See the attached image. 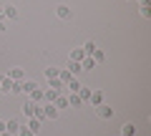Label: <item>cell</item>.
I'll use <instances>...</instances> for the list:
<instances>
[{"label": "cell", "instance_id": "6da1fadb", "mask_svg": "<svg viewBox=\"0 0 151 136\" xmlns=\"http://www.w3.org/2000/svg\"><path fill=\"white\" fill-rule=\"evenodd\" d=\"M0 88H3V93H18V91H20V83H15L13 78L3 76V81H0Z\"/></svg>", "mask_w": 151, "mask_h": 136}, {"label": "cell", "instance_id": "7a4b0ae2", "mask_svg": "<svg viewBox=\"0 0 151 136\" xmlns=\"http://www.w3.org/2000/svg\"><path fill=\"white\" fill-rule=\"evenodd\" d=\"M0 18H3V20H18V8L15 5H5L3 13H0Z\"/></svg>", "mask_w": 151, "mask_h": 136}, {"label": "cell", "instance_id": "3957f363", "mask_svg": "<svg viewBox=\"0 0 151 136\" xmlns=\"http://www.w3.org/2000/svg\"><path fill=\"white\" fill-rule=\"evenodd\" d=\"M96 114H98V119H113V109L106 106V104H98L96 106Z\"/></svg>", "mask_w": 151, "mask_h": 136}, {"label": "cell", "instance_id": "277c9868", "mask_svg": "<svg viewBox=\"0 0 151 136\" xmlns=\"http://www.w3.org/2000/svg\"><path fill=\"white\" fill-rule=\"evenodd\" d=\"M8 78H13L15 83H23V81H25V71H23V68H10Z\"/></svg>", "mask_w": 151, "mask_h": 136}, {"label": "cell", "instance_id": "5b68a950", "mask_svg": "<svg viewBox=\"0 0 151 136\" xmlns=\"http://www.w3.org/2000/svg\"><path fill=\"white\" fill-rule=\"evenodd\" d=\"M55 13H58L60 20H70V18H73V13H70L68 5H58V8H55Z\"/></svg>", "mask_w": 151, "mask_h": 136}, {"label": "cell", "instance_id": "8992f818", "mask_svg": "<svg viewBox=\"0 0 151 136\" xmlns=\"http://www.w3.org/2000/svg\"><path fill=\"white\" fill-rule=\"evenodd\" d=\"M35 106H38V104H33L30 98H28L25 104H23V116H28V119H30V116H35Z\"/></svg>", "mask_w": 151, "mask_h": 136}, {"label": "cell", "instance_id": "52a82bcc", "mask_svg": "<svg viewBox=\"0 0 151 136\" xmlns=\"http://www.w3.org/2000/svg\"><path fill=\"white\" fill-rule=\"evenodd\" d=\"M43 111H45V119H50V121H53V119H58V114H60V111L55 109L53 104H45V106H43Z\"/></svg>", "mask_w": 151, "mask_h": 136}, {"label": "cell", "instance_id": "ba28073f", "mask_svg": "<svg viewBox=\"0 0 151 136\" xmlns=\"http://www.w3.org/2000/svg\"><path fill=\"white\" fill-rule=\"evenodd\" d=\"M83 58H86V53H83V48H73V50H70V60H76V63H81Z\"/></svg>", "mask_w": 151, "mask_h": 136}, {"label": "cell", "instance_id": "9c48e42d", "mask_svg": "<svg viewBox=\"0 0 151 136\" xmlns=\"http://www.w3.org/2000/svg\"><path fill=\"white\" fill-rule=\"evenodd\" d=\"M65 88H68V91H70V93H78V91H81V83H78V78H76V76H73V78H70V81H68V83H65Z\"/></svg>", "mask_w": 151, "mask_h": 136}, {"label": "cell", "instance_id": "30bf717a", "mask_svg": "<svg viewBox=\"0 0 151 136\" xmlns=\"http://www.w3.org/2000/svg\"><path fill=\"white\" fill-rule=\"evenodd\" d=\"M93 106H98V104H103V91H91V98H88Z\"/></svg>", "mask_w": 151, "mask_h": 136}, {"label": "cell", "instance_id": "8fae6325", "mask_svg": "<svg viewBox=\"0 0 151 136\" xmlns=\"http://www.w3.org/2000/svg\"><path fill=\"white\" fill-rule=\"evenodd\" d=\"M5 131H10V134H18V131H20V124H18L15 119H10V121H5Z\"/></svg>", "mask_w": 151, "mask_h": 136}, {"label": "cell", "instance_id": "7c38bea8", "mask_svg": "<svg viewBox=\"0 0 151 136\" xmlns=\"http://www.w3.org/2000/svg\"><path fill=\"white\" fill-rule=\"evenodd\" d=\"M28 96H30V101H33V104H40V101H43V91H40V88H33V91L28 93Z\"/></svg>", "mask_w": 151, "mask_h": 136}, {"label": "cell", "instance_id": "4fadbf2b", "mask_svg": "<svg viewBox=\"0 0 151 136\" xmlns=\"http://www.w3.org/2000/svg\"><path fill=\"white\" fill-rule=\"evenodd\" d=\"M55 98H58V91H53V88H48V91H43V101H48V104H53Z\"/></svg>", "mask_w": 151, "mask_h": 136}, {"label": "cell", "instance_id": "5bb4252c", "mask_svg": "<svg viewBox=\"0 0 151 136\" xmlns=\"http://www.w3.org/2000/svg\"><path fill=\"white\" fill-rule=\"evenodd\" d=\"M81 48H83V53H86V55H93V50H96V48H98V45H96V43H93V40H86V43H83V45H81Z\"/></svg>", "mask_w": 151, "mask_h": 136}, {"label": "cell", "instance_id": "9a60e30c", "mask_svg": "<svg viewBox=\"0 0 151 136\" xmlns=\"http://www.w3.org/2000/svg\"><path fill=\"white\" fill-rule=\"evenodd\" d=\"M136 134V126L134 124H124L121 126V136H134Z\"/></svg>", "mask_w": 151, "mask_h": 136}, {"label": "cell", "instance_id": "2e32d148", "mask_svg": "<svg viewBox=\"0 0 151 136\" xmlns=\"http://www.w3.org/2000/svg\"><path fill=\"white\" fill-rule=\"evenodd\" d=\"M33 88H38L35 81H23V83H20V91H23V93H30Z\"/></svg>", "mask_w": 151, "mask_h": 136}, {"label": "cell", "instance_id": "e0dca14e", "mask_svg": "<svg viewBox=\"0 0 151 136\" xmlns=\"http://www.w3.org/2000/svg\"><path fill=\"white\" fill-rule=\"evenodd\" d=\"M68 106H76V109H78V106H83L81 96H78V93H70V96H68Z\"/></svg>", "mask_w": 151, "mask_h": 136}, {"label": "cell", "instance_id": "ac0fdd59", "mask_svg": "<svg viewBox=\"0 0 151 136\" xmlns=\"http://www.w3.org/2000/svg\"><path fill=\"white\" fill-rule=\"evenodd\" d=\"M28 129H30L33 134H38V131H40V119H35V116H30V124H28Z\"/></svg>", "mask_w": 151, "mask_h": 136}, {"label": "cell", "instance_id": "d6986e66", "mask_svg": "<svg viewBox=\"0 0 151 136\" xmlns=\"http://www.w3.org/2000/svg\"><path fill=\"white\" fill-rule=\"evenodd\" d=\"M53 106H55V109H68V98H63V96H58V98H55V101H53Z\"/></svg>", "mask_w": 151, "mask_h": 136}, {"label": "cell", "instance_id": "ffe728a7", "mask_svg": "<svg viewBox=\"0 0 151 136\" xmlns=\"http://www.w3.org/2000/svg\"><path fill=\"white\" fill-rule=\"evenodd\" d=\"M81 71H83L81 63H76V60H70V63H68V73H70V76H76V73H81Z\"/></svg>", "mask_w": 151, "mask_h": 136}, {"label": "cell", "instance_id": "44dd1931", "mask_svg": "<svg viewBox=\"0 0 151 136\" xmlns=\"http://www.w3.org/2000/svg\"><path fill=\"white\" fill-rule=\"evenodd\" d=\"M58 71H60V68H53V65H50V68H45V71H43V76L50 81V78H58Z\"/></svg>", "mask_w": 151, "mask_h": 136}, {"label": "cell", "instance_id": "7402d4cb", "mask_svg": "<svg viewBox=\"0 0 151 136\" xmlns=\"http://www.w3.org/2000/svg\"><path fill=\"white\" fill-rule=\"evenodd\" d=\"M50 88H53V91H63V88H65V83L63 81H58V78H50Z\"/></svg>", "mask_w": 151, "mask_h": 136}, {"label": "cell", "instance_id": "603a6c76", "mask_svg": "<svg viewBox=\"0 0 151 136\" xmlns=\"http://www.w3.org/2000/svg\"><path fill=\"white\" fill-rule=\"evenodd\" d=\"M91 58L96 60V63H103V60H106V53H103L101 48H96V50H93V55H91Z\"/></svg>", "mask_w": 151, "mask_h": 136}, {"label": "cell", "instance_id": "cb8c5ba5", "mask_svg": "<svg viewBox=\"0 0 151 136\" xmlns=\"http://www.w3.org/2000/svg\"><path fill=\"white\" fill-rule=\"evenodd\" d=\"M70 78H73V76H70V73H68V68H63V71H58V81H63V83H68Z\"/></svg>", "mask_w": 151, "mask_h": 136}, {"label": "cell", "instance_id": "d4e9b609", "mask_svg": "<svg viewBox=\"0 0 151 136\" xmlns=\"http://www.w3.org/2000/svg\"><path fill=\"white\" fill-rule=\"evenodd\" d=\"M78 96H81V101L86 104L88 98H91V88H83V86H81V91H78Z\"/></svg>", "mask_w": 151, "mask_h": 136}, {"label": "cell", "instance_id": "484cf974", "mask_svg": "<svg viewBox=\"0 0 151 136\" xmlns=\"http://www.w3.org/2000/svg\"><path fill=\"white\" fill-rule=\"evenodd\" d=\"M139 13H141V18H146V20L151 18V10H149V5H141V8H139Z\"/></svg>", "mask_w": 151, "mask_h": 136}, {"label": "cell", "instance_id": "4316f807", "mask_svg": "<svg viewBox=\"0 0 151 136\" xmlns=\"http://www.w3.org/2000/svg\"><path fill=\"white\" fill-rule=\"evenodd\" d=\"M18 136H35V134H33V131L28 129V126H20V131H18Z\"/></svg>", "mask_w": 151, "mask_h": 136}, {"label": "cell", "instance_id": "83f0119b", "mask_svg": "<svg viewBox=\"0 0 151 136\" xmlns=\"http://www.w3.org/2000/svg\"><path fill=\"white\" fill-rule=\"evenodd\" d=\"M3 131H5V121L0 119V134H3Z\"/></svg>", "mask_w": 151, "mask_h": 136}, {"label": "cell", "instance_id": "f1b7e54d", "mask_svg": "<svg viewBox=\"0 0 151 136\" xmlns=\"http://www.w3.org/2000/svg\"><path fill=\"white\" fill-rule=\"evenodd\" d=\"M5 30V20H3V18H0V33Z\"/></svg>", "mask_w": 151, "mask_h": 136}, {"label": "cell", "instance_id": "f546056e", "mask_svg": "<svg viewBox=\"0 0 151 136\" xmlns=\"http://www.w3.org/2000/svg\"><path fill=\"white\" fill-rule=\"evenodd\" d=\"M0 136H15V134H10V131H3V134H0Z\"/></svg>", "mask_w": 151, "mask_h": 136}, {"label": "cell", "instance_id": "4dcf8cb0", "mask_svg": "<svg viewBox=\"0 0 151 136\" xmlns=\"http://www.w3.org/2000/svg\"><path fill=\"white\" fill-rule=\"evenodd\" d=\"M0 96H3V88H0Z\"/></svg>", "mask_w": 151, "mask_h": 136}, {"label": "cell", "instance_id": "1f68e13d", "mask_svg": "<svg viewBox=\"0 0 151 136\" xmlns=\"http://www.w3.org/2000/svg\"><path fill=\"white\" fill-rule=\"evenodd\" d=\"M0 81H3V76H0Z\"/></svg>", "mask_w": 151, "mask_h": 136}]
</instances>
